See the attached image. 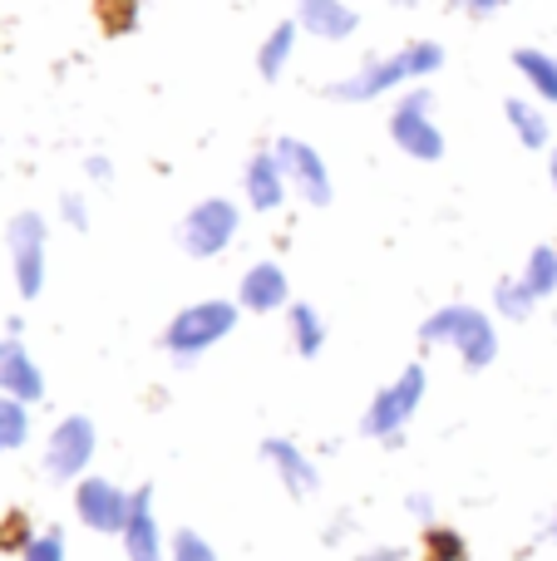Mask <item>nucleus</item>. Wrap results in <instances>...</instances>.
<instances>
[{
  "mask_svg": "<svg viewBox=\"0 0 557 561\" xmlns=\"http://www.w3.org/2000/svg\"><path fill=\"white\" fill-rule=\"evenodd\" d=\"M440 65H444V49L430 45V39H414V45L395 49V55L371 59L361 75H351V79H341V84H331L326 94H331V99H345V104H355V99H380V94H390V89L410 84V79L434 75Z\"/></svg>",
  "mask_w": 557,
  "mask_h": 561,
  "instance_id": "nucleus-1",
  "label": "nucleus"
},
{
  "mask_svg": "<svg viewBox=\"0 0 557 561\" xmlns=\"http://www.w3.org/2000/svg\"><path fill=\"white\" fill-rule=\"evenodd\" d=\"M424 345H450L459 350L464 369H489L499 359V330L479 306H440L420 325Z\"/></svg>",
  "mask_w": 557,
  "mask_h": 561,
  "instance_id": "nucleus-2",
  "label": "nucleus"
},
{
  "mask_svg": "<svg viewBox=\"0 0 557 561\" xmlns=\"http://www.w3.org/2000/svg\"><path fill=\"white\" fill-rule=\"evenodd\" d=\"M232 325H237V306H232V300H197V306L178 310V316L168 320L163 350L178 359V365H193V359L207 355L217 340L232 335Z\"/></svg>",
  "mask_w": 557,
  "mask_h": 561,
  "instance_id": "nucleus-3",
  "label": "nucleus"
},
{
  "mask_svg": "<svg viewBox=\"0 0 557 561\" xmlns=\"http://www.w3.org/2000/svg\"><path fill=\"white\" fill-rule=\"evenodd\" d=\"M420 399H424V369L410 365V369H400V375H395L390 385H385L380 394L371 399V409H365L361 428H365L371 438H380V444H400V434H405V424L414 419Z\"/></svg>",
  "mask_w": 557,
  "mask_h": 561,
  "instance_id": "nucleus-4",
  "label": "nucleus"
},
{
  "mask_svg": "<svg viewBox=\"0 0 557 561\" xmlns=\"http://www.w3.org/2000/svg\"><path fill=\"white\" fill-rule=\"evenodd\" d=\"M390 138L420 163H440L444 158V134L434 124V89H410L390 114Z\"/></svg>",
  "mask_w": 557,
  "mask_h": 561,
  "instance_id": "nucleus-5",
  "label": "nucleus"
},
{
  "mask_svg": "<svg viewBox=\"0 0 557 561\" xmlns=\"http://www.w3.org/2000/svg\"><path fill=\"white\" fill-rule=\"evenodd\" d=\"M45 242L49 227L39 213H15L5 227V252H10V272H15V286L25 300H35L45 290Z\"/></svg>",
  "mask_w": 557,
  "mask_h": 561,
  "instance_id": "nucleus-6",
  "label": "nucleus"
},
{
  "mask_svg": "<svg viewBox=\"0 0 557 561\" xmlns=\"http://www.w3.org/2000/svg\"><path fill=\"white\" fill-rule=\"evenodd\" d=\"M237 227H242V217H237V203H227V197H207V203H197L193 213L183 217V227H178V242H183L187 256H223L227 242L237 237Z\"/></svg>",
  "mask_w": 557,
  "mask_h": 561,
  "instance_id": "nucleus-7",
  "label": "nucleus"
},
{
  "mask_svg": "<svg viewBox=\"0 0 557 561\" xmlns=\"http://www.w3.org/2000/svg\"><path fill=\"white\" fill-rule=\"evenodd\" d=\"M89 458H94V419H59L45 444V478L49 483H79L89 473Z\"/></svg>",
  "mask_w": 557,
  "mask_h": 561,
  "instance_id": "nucleus-8",
  "label": "nucleus"
},
{
  "mask_svg": "<svg viewBox=\"0 0 557 561\" xmlns=\"http://www.w3.org/2000/svg\"><path fill=\"white\" fill-rule=\"evenodd\" d=\"M75 513L89 533L118 537L124 523H128V513H134V493H124V488L109 483V478H79L75 483Z\"/></svg>",
  "mask_w": 557,
  "mask_h": 561,
  "instance_id": "nucleus-9",
  "label": "nucleus"
},
{
  "mask_svg": "<svg viewBox=\"0 0 557 561\" xmlns=\"http://www.w3.org/2000/svg\"><path fill=\"white\" fill-rule=\"evenodd\" d=\"M272 153H276V163H282L286 183H292L311 207H326L336 197L331 173H326V158L316 153L311 144H302V138H276Z\"/></svg>",
  "mask_w": 557,
  "mask_h": 561,
  "instance_id": "nucleus-10",
  "label": "nucleus"
},
{
  "mask_svg": "<svg viewBox=\"0 0 557 561\" xmlns=\"http://www.w3.org/2000/svg\"><path fill=\"white\" fill-rule=\"evenodd\" d=\"M118 537H124L128 561H163V527L154 513V488H134V513H128Z\"/></svg>",
  "mask_w": 557,
  "mask_h": 561,
  "instance_id": "nucleus-11",
  "label": "nucleus"
},
{
  "mask_svg": "<svg viewBox=\"0 0 557 561\" xmlns=\"http://www.w3.org/2000/svg\"><path fill=\"white\" fill-rule=\"evenodd\" d=\"M286 296H292V280H286V272L276 262H257L252 272L237 280V306L257 310V316H272V310H282Z\"/></svg>",
  "mask_w": 557,
  "mask_h": 561,
  "instance_id": "nucleus-12",
  "label": "nucleus"
},
{
  "mask_svg": "<svg viewBox=\"0 0 557 561\" xmlns=\"http://www.w3.org/2000/svg\"><path fill=\"white\" fill-rule=\"evenodd\" d=\"M262 458L276 468V478H282V488L292 497H311L316 488H321V473H316V463L292 444V438H266Z\"/></svg>",
  "mask_w": 557,
  "mask_h": 561,
  "instance_id": "nucleus-13",
  "label": "nucleus"
},
{
  "mask_svg": "<svg viewBox=\"0 0 557 561\" xmlns=\"http://www.w3.org/2000/svg\"><path fill=\"white\" fill-rule=\"evenodd\" d=\"M296 25L306 30V35L316 39H351L355 30H361V15H355L345 0H302L296 5Z\"/></svg>",
  "mask_w": 557,
  "mask_h": 561,
  "instance_id": "nucleus-14",
  "label": "nucleus"
},
{
  "mask_svg": "<svg viewBox=\"0 0 557 561\" xmlns=\"http://www.w3.org/2000/svg\"><path fill=\"white\" fill-rule=\"evenodd\" d=\"M0 394H10V399H20V404H39L45 399V375H39V365L30 359V350L20 345H10V355L0 359Z\"/></svg>",
  "mask_w": 557,
  "mask_h": 561,
  "instance_id": "nucleus-15",
  "label": "nucleus"
},
{
  "mask_svg": "<svg viewBox=\"0 0 557 561\" xmlns=\"http://www.w3.org/2000/svg\"><path fill=\"white\" fill-rule=\"evenodd\" d=\"M242 187H247V203H252L257 213H272V207L286 203V187L292 183H286L276 153H257L252 163H247V173H242Z\"/></svg>",
  "mask_w": 557,
  "mask_h": 561,
  "instance_id": "nucleus-16",
  "label": "nucleus"
},
{
  "mask_svg": "<svg viewBox=\"0 0 557 561\" xmlns=\"http://www.w3.org/2000/svg\"><path fill=\"white\" fill-rule=\"evenodd\" d=\"M296 20H282V25L266 35V45L257 49V75L266 79V84H276L282 79V69H286V59H292V45H296Z\"/></svg>",
  "mask_w": 557,
  "mask_h": 561,
  "instance_id": "nucleus-17",
  "label": "nucleus"
},
{
  "mask_svg": "<svg viewBox=\"0 0 557 561\" xmlns=\"http://www.w3.org/2000/svg\"><path fill=\"white\" fill-rule=\"evenodd\" d=\"M513 69L533 84V94L557 104V59L548 55V49H513Z\"/></svg>",
  "mask_w": 557,
  "mask_h": 561,
  "instance_id": "nucleus-18",
  "label": "nucleus"
},
{
  "mask_svg": "<svg viewBox=\"0 0 557 561\" xmlns=\"http://www.w3.org/2000/svg\"><path fill=\"white\" fill-rule=\"evenodd\" d=\"M286 325H292L296 355H306V359L321 355V345H326V320L316 316V306H292V310H286Z\"/></svg>",
  "mask_w": 557,
  "mask_h": 561,
  "instance_id": "nucleus-19",
  "label": "nucleus"
},
{
  "mask_svg": "<svg viewBox=\"0 0 557 561\" xmlns=\"http://www.w3.org/2000/svg\"><path fill=\"white\" fill-rule=\"evenodd\" d=\"M503 114H509L513 134L523 138V148H548V118H543V108H533L528 99H509Z\"/></svg>",
  "mask_w": 557,
  "mask_h": 561,
  "instance_id": "nucleus-20",
  "label": "nucleus"
},
{
  "mask_svg": "<svg viewBox=\"0 0 557 561\" xmlns=\"http://www.w3.org/2000/svg\"><path fill=\"white\" fill-rule=\"evenodd\" d=\"M30 444V404L0 394V454H15Z\"/></svg>",
  "mask_w": 557,
  "mask_h": 561,
  "instance_id": "nucleus-21",
  "label": "nucleus"
},
{
  "mask_svg": "<svg viewBox=\"0 0 557 561\" xmlns=\"http://www.w3.org/2000/svg\"><path fill=\"white\" fill-rule=\"evenodd\" d=\"M523 286H528L538 300L553 296L557 290V247H533L528 266H523Z\"/></svg>",
  "mask_w": 557,
  "mask_h": 561,
  "instance_id": "nucleus-22",
  "label": "nucleus"
},
{
  "mask_svg": "<svg viewBox=\"0 0 557 561\" xmlns=\"http://www.w3.org/2000/svg\"><path fill=\"white\" fill-rule=\"evenodd\" d=\"M424 561H469V542H464L459 527H444V523L424 527Z\"/></svg>",
  "mask_w": 557,
  "mask_h": 561,
  "instance_id": "nucleus-23",
  "label": "nucleus"
},
{
  "mask_svg": "<svg viewBox=\"0 0 557 561\" xmlns=\"http://www.w3.org/2000/svg\"><path fill=\"white\" fill-rule=\"evenodd\" d=\"M493 306H499L503 320H528L533 306H538V296H533V290L523 286V276H519V280H499V290H493Z\"/></svg>",
  "mask_w": 557,
  "mask_h": 561,
  "instance_id": "nucleus-24",
  "label": "nucleus"
},
{
  "mask_svg": "<svg viewBox=\"0 0 557 561\" xmlns=\"http://www.w3.org/2000/svg\"><path fill=\"white\" fill-rule=\"evenodd\" d=\"M99 10V25H104V35H128V30L138 25V10H144V0H94Z\"/></svg>",
  "mask_w": 557,
  "mask_h": 561,
  "instance_id": "nucleus-25",
  "label": "nucleus"
},
{
  "mask_svg": "<svg viewBox=\"0 0 557 561\" xmlns=\"http://www.w3.org/2000/svg\"><path fill=\"white\" fill-rule=\"evenodd\" d=\"M168 557H173V561H217L213 542H207V537H197L193 527H178L173 542H168Z\"/></svg>",
  "mask_w": 557,
  "mask_h": 561,
  "instance_id": "nucleus-26",
  "label": "nucleus"
},
{
  "mask_svg": "<svg viewBox=\"0 0 557 561\" xmlns=\"http://www.w3.org/2000/svg\"><path fill=\"white\" fill-rule=\"evenodd\" d=\"M20 561H65V533H59V527L35 533L30 537V547L20 552Z\"/></svg>",
  "mask_w": 557,
  "mask_h": 561,
  "instance_id": "nucleus-27",
  "label": "nucleus"
},
{
  "mask_svg": "<svg viewBox=\"0 0 557 561\" xmlns=\"http://www.w3.org/2000/svg\"><path fill=\"white\" fill-rule=\"evenodd\" d=\"M30 537H35V527H30V517L25 513H10L5 523H0V552H10V557H20L30 547Z\"/></svg>",
  "mask_w": 557,
  "mask_h": 561,
  "instance_id": "nucleus-28",
  "label": "nucleus"
},
{
  "mask_svg": "<svg viewBox=\"0 0 557 561\" xmlns=\"http://www.w3.org/2000/svg\"><path fill=\"white\" fill-rule=\"evenodd\" d=\"M59 213H65V222L69 227H89V213H84V197H59Z\"/></svg>",
  "mask_w": 557,
  "mask_h": 561,
  "instance_id": "nucleus-29",
  "label": "nucleus"
},
{
  "mask_svg": "<svg viewBox=\"0 0 557 561\" xmlns=\"http://www.w3.org/2000/svg\"><path fill=\"white\" fill-rule=\"evenodd\" d=\"M405 507H410V513H414V517H420V523H424V527H430V523H434V497H430V493H410V503H405Z\"/></svg>",
  "mask_w": 557,
  "mask_h": 561,
  "instance_id": "nucleus-30",
  "label": "nucleus"
},
{
  "mask_svg": "<svg viewBox=\"0 0 557 561\" xmlns=\"http://www.w3.org/2000/svg\"><path fill=\"white\" fill-rule=\"evenodd\" d=\"M355 561H405L400 547H371V552H361Z\"/></svg>",
  "mask_w": 557,
  "mask_h": 561,
  "instance_id": "nucleus-31",
  "label": "nucleus"
},
{
  "mask_svg": "<svg viewBox=\"0 0 557 561\" xmlns=\"http://www.w3.org/2000/svg\"><path fill=\"white\" fill-rule=\"evenodd\" d=\"M464 10H474V15H493V10H503L509 0H459Z\"/></svg>",
  "mask_w": 557,
  "mask_h": 561,
  "instance_id": "nucleus-32",
  "label": "nucleus"
},
{
  "mask_svg": "<svg viewBox=\"0 0 557 561\" xmlns=\"http://www.w3.org/2000/svg\"><path fill=\"white\" fill-rule=\"evenodd\" d=\"M89 178H99V183H104V178H109V158H89Z\"/></svg>",
  "mask_w": 557,
  "mask_h": 561,
  "instance_id": "nucleus-33",
  "label": "nucleus"
},
{
  "mask_svg": "<svg viewBox=\"0 0 557 561\" xmlns=\"http://www.w3.org/2000/svg\"><path fill=\"white\" fill-rule=\"evenodd\" d=\"M548 183H553V193H557V148L548 153Z\"/></svg>",
  "mask_w": 557,
  "mask_h": 561,
  "instance_id": "nucleus-34",
  "label": "nucleus"
},
{
  "mask_svg": "<svg viewBox=\"0 0 557 561\" xmlns=\"http://www.w3.org/2000/svg\"><path fill=\"white\" fill-rule=\"evenodd\" d=\"M10 345H15V335H0V359L10 355Z\"/></svg>",
  "mask_w": 557,
  "mask_h": 561,
  "instance_id": "nucleus-35",
  "label": "nucleus"
},
{
  "mask_svg": "<svg viewBox=\"0 0 557 561\" xmlns=\"http://www.w3.org/2000/svg\"><path fill=\"white\" fill-rule=\"evenodd\" d=\"M395 5H414V0H395Z\"/></svg>",
  "mask_w": 557,
  "mask_h": 561,
  "instance_id": "nucleus-36",
  "label": "nucleus"
}]
</instances>
